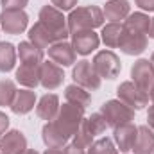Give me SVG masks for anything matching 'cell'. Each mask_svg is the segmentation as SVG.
<instances>
[{
	"mask_svg": "<svg viewBox=\"0 0 154 154\" xmlns=\"http://www.w3.org/2000/svg\"><path fill=\"white\" fill-rule=\"evenodd\" d=\"M91 65H93L95 72L99 74L100 79H109V81L116 79L120 70H122L120 57L113 50H100V52H97L93 61H91Z\"/></svg>",
	"mask_w": 154,
	"mask_h": 154,
	"instance_id": "5",
	"label": "cell"
},
{
	"mask_svg": "<svg viewBox=\"0 0 154 154\" xmlns=\"http://www.w3.org/2000/svg\"><path fill=\"white\" fill-rule=\"evenodd\" d=\"M100 113L106 118L108 127H113V129L118 127V125H122V124H127V122L134 120V109H131L127 104H124L118 99L104 102L100 106Z\"/></svg>",
	"mask_w": 154,
	"mask_h": 154,
	"instance_id": "4",
	"label": "cell"
},
{
	"mask_svg": "<svg viewBox=\"0 0 154 154\" xmlns=\"http://www.w3.org/2000/svg\"><path fill=\"white\" fill-rule=\"evenodd\" d=\"M9 122H11V120H9V116L5 115V113H2V111H0V136H2V134L9 129Z\"/></svg>",
	"mask_w": 154,
	"mask_h": 154,
	"instance_id": "35",
	"label": "cell"
},
{
	"mask_svg": "<svg viewBox=\"0 0 154 154\" xmlns=\"http://www.w3.org/2000/svg\"><path fill=\"white\" fill-rule=\"evenodd\" d=\"M149 38H152L154 39V18H151V25H149Z\"/></svg>",
	"mask_w": 154,
	"mask_h": 154,
	"instance_id": "39",
	"label": "cell"
},
{
	"mask_svg": "<svg viewBox=\"0 0 154 154\" xmlns=\"http://www.w3.org/2000/svg\"><path fill=\"white\" fill-rule=\"evenodd\" d=\"M27 151V138L22 131L11 129L0 136V152L2 154H23Z\"/></svg>",
	"mask_w": 154,
	"mask_h": 154,
	"instance_id": "12",
	"label": "cell"
},
{
	"mask_svg": "<svg viewBox=\"0 0 154 154\" xmlns=\"http://www.w3.org/2000/svg\"><path fill=\"white\" fill-rule=\"evenodd\" d=\"M36 106V93L27 90H16L14 100L11 104V111L16 115H27L29 111H32V108Z\"/></svg>",
	"mask_w": 154,
	"mask_h": 154,
	"instance_id": "20",
	"label": "cell"
},
{
	"mask_svg": "<svg viewBox=\"0 0 154 154\" xmlns=\"http://www.w3.org/2000/svg\"><path fill=\"white\" fill-rule=\"evenodd\" d=\"M59 111V97L56 93H45L36 104V115L41 120L52 122Z\"/></svg>",
	"mask_w": 154,
	"mask_h": 154,
	"instance_id": "18",
	"label": "cell"
},
{
	"mask_svg": "<svg viewBox=\"0 0 154 154\" xmlns=\"http://www.w3.org/2000/svg\"><path fill=\"white\" fill-rule=\"evenodd\" d=\"M152 154H154V152H152Z\"/></svg>",
	"mask_w": 154,
	"mask_h": 154,
	"instance_id": "44",
	"label": "cell"
},
{
	"mask_svg": "<svg viewBox=\"0 0 154 154\" xmlns=\"http://www.w3.org/2000/svg\"><path fill=\"white\" fill-rule=\"evenodd\" d=\"M48 59L54 61L59 66H72L77 61V52L74 50L72 43H68L66 39L63 41H56L54 45L48 47Z\"/></svg>",
	"mask_w": 154,
	"mask_h": 154,
	"instance_id": "9",
	"label": "cell"
},
{
	"mask_svg": "<svg viewBox=\"0 0 154 154\" xmlns=\"http://www.w3.org/2000/svg\"><path fill=\"white\" fill-rule=\"evenodd\" d=\"M43 154H63V149H50V147H47V151Z\"/></svg>",
	"mask_w": 154,
	"mask_h": 154,
	"instance_id": "38",
	"label": "cell"
},
{
	"mask_svg": "<svg viewBox=\"0 0 154 154\" xmlns=\"http://www.w3.org/2000/svg\"><path fill=\"white\" fill-rule=\"evenodd\" d=\"M147 34H136V32H127L124 29V34H122V39H120V45L118 48L127 54V56H138L142 54L145 48H147Z\"/></svg>",
	"mask_w": 154,
	"mask_h": 154,
	"instance_id": "15",
	"label": "cell"
},
{
	"mask_svg": "<svg viewBox=\"0 0 154 154\" xmlns=\"http://www.w3.org/2000/svg\"><path fill=\"white\" fill-rule=\"evenodd\" d=\"M29 25V16L23 9H4L0 13V27L7 34H22Z\"/></svg>",
	"mask_w": 154,
	"mask_h": 154,
	"instance_id": "8",
	"label": "cell"
},
{
	"mask_svg": "<svg viewBox=\"0 0 154 154\" xmlns=\"http://www.w3.org/2000/svg\"><path fill=\"white\" fill-rule=\"evenodd\" d=\"M66 23H68L70 34L79 32V31H93V29L104 25V13L97 5L77 7V9L70 11V14L66 18Z\"/></svg>",
	"mask_w": 154,
	"mask_h": 154,
	"instance_id": "1",
	"label": "cell"
},
{
	"mask_svg": "<svg viewBox=\"0 0 154 154\" xmlns=\"http://www.w3.org/2000/svg\"><path fill=\"white\" fill-rule=\"evenodd\" d=\"M41 140L47 147L50 149H63L68 142V138L59 131V127L56 125V122H47L41 129Z\"/></svg>",
	"mask_w": 154,
	"mask_h": 154,
	"instance_id": "19",
	"label": "cell"
},
{
	"mask_svg": "<svg viewBox=\"0 0 154 154\" xmlns=\"http://www.w3.org/2000/svg\"><path fill=\"white\" fill-rule=\"evenodd\" d=\"M134 154H152L154 152V131L145 124V125H138V134H136V142L133 145Z\"/></svg>",
	"mask_w": 154,
	"mask_h": 154,
	"instance_id": "21",
	"label": "cell"
},
{
	"mask_svg": "<svg viewBox=\"0 0 154 154\" xmlns=\"http://www.w3.org/2000/svg\"><path fill=\"white\" fill-rule=\"evenodd\" d=\"M124 34V25L122 23H108L102 27V32H100V39L104 41V45L108 48H118L120 45V39Z\"/></svg>",
	"mask_w": 154,
	"mask_h": 154,
	"instance_id": "27",
	"label": "cell"
},
{
	"mask_svg": "<svg viewBox=\"0 0 154 154\" xmlns=\"http://www.w3.org/2000/svg\"><path fill=\"white\" fill-rule=\"evenodd\" d=\"M124 29L127 32H136V34H147L149 32V25H151V18L145 13H131L125 20H124Z\"/></svg>",
	"mask_w": 154,
	"mask_h": 154,
	"instance_id": "24",
	"label": "cell"
},
{
	"mask_svg": "<svg viewBox=\"0 0 154 154\" xmlns=\"http://www.w3.org/2000/svg\"><path fill=\"white\" fill-rule=\"evenodd\" d=\"M14 77L22 86L32 90V88L39 86V65H23L22 63L20 68H16Z\"/></svg>",
	"mask_w": 154,
	"mask_h": 154,
	"instance_id": "22",
	"label": "cell"
},
{
	"mask_svg": "<svg viewBox=\"0 0 154 154\" xmlns=\"http://www.w3.org/2000/svg\"><path fill=\"white\" fill-rule=\"evenodd\" d=\"M23 154H39V152L36 151V149H27V151H25Z\"/></svg>",
	"mask_w": 154,
	"mask_h": 154,
	"instance_id": "41",
	"label": "cell"
},
{
	"mask_svg": "<svg viewBox=\"0 0 154 154\" xmlns=\"http://www.w3.org/2000/svg\"><path fill=\"white\" fill-rule=\"evenodd\" d=\"M131 77H133V82L138 88H142L143 91L149 93V90L154 84V68L151 65V61L149 59L134 61V65L131 66Z\"/></svg>",
	"mask_w": 154,
	"mask_h": 154,
	"instance_id": "11",
	"label": "cell"
},
{
	"mask_svg": "<svg viewBox=\"0 0 154 154\" xmlns=\"http://www.w3.org/2000/svg\"><path fill=\"white\" fill-rule=\"evenodd\" d=\"M29 41L32 43V45H36L38 48H48L50 45H54L56 41H57V38H56V34L47 27V25H43L41 22H36L31 29H29Z\"/></svg>",
	"mask_w": 154,
	"mask_h": 154,
	"instance_id": "16",
	"label": "cell"
},
{
	"mask_svg": "<svg viewBox=\"0 0 154 154\" xmlns=\"http://www.w3.org/2000/svg\"><path fill=\"white\" fill-rule=\"evenodd\" d=\"M81 125H82L93 138L99 136V134H102V133L108 129V122H106V118L102 116L100 111H99V113H91L90 116H84V120H82Z\"/></svg>",
	"mask_w": 154,
	"mask_h": 154,
	"instance_id": "28",
	"label": "cell"
},
{
	"mask_svg": "<svg viewBox=\"0 0 154 154\" xmlns=\"http://www.w3.org/2000/svg\"><path fill=\"white\" fill-rule=\"evenodd\" d=\"M63 66L56 65L54 61H43L39 65V84L45 90H56L63 84Z\"/></svg>",
	"mask_w": 154,
	"mask_h": 154,
	"instance_id": "10",
	"label": "cell"
},
{
	"mask_svg": "<svg viewBox=\"0 0 154 154\" xmlns=\"http://www.w3.org/2000/svg\"><path fill=\"white\" fill-rule=\"evenodd\" d=\"M136 134H138V125H134L133 122L122 124L113 129V140L116 143V149H120V152H129L133 151V145L136 142Z\"/></svg>",
	"mask_w": 154,
	"mask_h": 154,
	"instance_id": "13",
	"label": "cell"
},
{
	"mask_svg": "<svg viewBox=\"0 0 154 154\" xmlns=\"http://www.w3.org/2000/svg\"><path fill=\"white\" fill-rule=\"evenodd\" d=\"M82 120H84V109L75 106V104H70V102L59 106V111H57V115L54 118L56 125L59 127V131L66 138H74L75 136V133L79 131Z\"/></svg>",
	"mask_w": 154,
	"mask_h": 154,
	"instance_id": "2",
	"label": "cell"
},
{
	"mask_svg": "<svg viewBox=\"0 0 154 154\" xmlns=\"http://www.w3.org/2000/svg\"><path fill=\"white\" fill-rule=\"evenodd\" d=\"M131 5H129V0H108L102 13H104V18L109 20L111 23H122V20H125L131 13Z\"/></svg>",
	"mask_w": 154,
	"mask_h": 154,
	"instance_id": "17",
	"label": "cell"
},
{
	"mask_svg": "<svg viewBox=\"0 0 154 154\" xmlns=\"http://www.w3.org/2000/svg\"><path fill=\"white\" fill-rule=\"evenodd\" d=\"M72 79H74V82H75L77 86H81V88H84L88 91L99 90L100 88V81H102L99 77V74L95 72L91 61H88V59L77 61V65L72 70Z\"/></svg>",
	"mask_w": 154,
	"mask_h": 154,
	"instance_id": "7",
	"label": "cell"
},
{
	"mask_svg": "<svg viewBox=\"0 0 154 154\" xmlns=\"http://www.w3.org/2000/svg\"><path fill=\"white\" fill-rule=\"evenodd\" d=\"M149 99H151V100L154 102V84H152V88L149 90Z\"/></svg>",
	"mask_w": 154,
	"mask_h": 154,
	"instance_id": "40",
	"label": "cell"
},
{
	"mask_svg": "<svg viewBox=\"0 0 154 154\" xmlns=\"http://www.w3.org/2000/svg\"><path fill=\"white\" fill-rule=\"evenodd\" d=\"M86 154H118L115 142L111 138H99L95 140L90 147H88V152Z\"/></svg>",
	"mask_w": 154,
	"mask_h": 154,
	"instance_id": "29",
	"label": "cell"
},
{
	"mask_svg": "<svg viewBox=\"0 0 154 154\" xmlns=\"http://www.w3.org/2000/svg\"><path fill=\"white\" fill-rule=\"evenodd\" d=\"M16 47L9 41H0V72H11L16 65Z\"/></svg>",
	"mask_w": 154,
	"mask_h": 154,
	"instance_id": "26",
	"label": "cell"
},
{
	"mask_svg": "<svg viewBox=\"0 0 154 154\" xmlns=\"http://www.w3.org/2000/svg\"><path fill=\"white\" fill-rule=\"evenodd\" d=\"M63 154H86V152H84V149H81V147H77L74 143H70V145H65L63 147Z\"/></svg>",
	"mask_w": 154,
	"mask_h": 154,
	"instance_id": "36",
	"label": "cell"
},
{
	"mask_svg": "<svg viewBox=\"0 0 154 154\" xmlns=\"http://www.w3.org/2000/svg\"><path fill=\"white\" fill-rule=\"evenodd\" d=\"M72 143L77 145V147H81V149H88V147L93 143V136L81 125L79 131L75 133V136H74V142H72Z\"/></svg>",
	"mask_w": 154,
	"mask_h": 154,
	"instance_id": "31",
	"label": "cell"
},
{
	"mask_svg": "<svg viewBox=\"0 0 154 154\" xmlns=\"http://www.w3.org/2000/svg\"><path fill=\"white\" fill-rule=\"evenodd\" d=\"M50 2L59 11H72L77 5V0H50Z\"/></svg>",
	"mask_w": 154,
	"mask_h": 154,
	"instance_id": "32",
	"label": "cell"
},
{
	"mask_svg": "<svg viewBox=\"0 0 154 154\" xmlns=\"http://www.w3.org/2000/svg\"><path fill=\"white\" fill-rule=\"evenodd\" d=\"M149 61H151V65H152V68H154V52H152V56H151V59H149Z\"/></svg>",
	"mask_w": 154,
	"mask_h": 154,
	"instance_id": "42",
	"label": "cell"
},
{
	"mask_svg": "<svg viewBox=\"0 0 154 154\" xmlns=\"http://www.w3.org/2000/svg\"><path fill=\"white\" fill-rule=\"evenodd\" d=\"M99 45H100V38L93 31H79L72 34V47L81 56L91 54L95 48H99Z\"/></svg>",
	"mask_w": 154,
	"mask_h": 154,
	"instance_id": "14",
	"label": "cell"
},
{
	"mask_svg": "<svg viewBox=\"0 0 154 154\" xmlns=\"http://www.w3.org/2000/svg\"><path fill=\"white\" fill-rule=\"evenodd\" d=\"M29 4V0H2L4 9H23Z\"/></svg>",
	"mask_w": 154,
	"mask_h": 154,
	"instance_id": "33",
	"label": "cell"
},
{
	"mask_svg": "<svg viewBox=\"0 0 154 154\" xmlns=\"http://www.w3.org/2000/svg\"><path fill=\"white\" fill-rule=\"evenodd\" d=\"M18 57L23 65H41L43 63V50L32 45L31 41H20L18 45Z\"/></svg>",
	"mask_w": 154,
	"mask_h": 154,
	"instance_id": "23",
	"label": "cell"
},
{
	"mask_svg": "<svg viewBox=\"0 0 154 154\" xmlns=\"http://www.w3.org/2000/svg\"><path fill=\"white\" fill-rule=\"evenodd\" d=\"M134 4L143 11H149V13L154 11V0H134Z\"/></svg>",
	"mask_w": 154,
	"mask_h": 154,
	"instance_id": "34",
	"label": "cell"
},
{
	"mask_svg": "<svg viewBox=\"0 0 154 154\" xmlns=\"http://www.w3.org/2000/svg\"><path fill=\"white\" fill-rule=\"evenodd\" d=\"M38 20L47 25L54 34L57 41H63L70 36V31H68V23H66V18L63 16V11L56 9L52 4L50 5H43L39 9V14H38Z\"/></svg>",
	"mask_w": 154,
	"mask_h": 154,
	"instance_id": "3",
	"label": "cell"
},
{
	"mask_svg": "<svg viewBox=\"0 0 154 154\" xmlns=\"http://www.w3.org/2000/svg\"><path fill=\"white\" fill-rule=\"evenodd\" d=\"M0 154H2V152H0Z\"/></svg>",
	"mask_w": 154,
	"mask_h": 154,
	"instance_id": "43",
	"label": "cell"
},
{
	"mask_svg": "<svg viewBox=\"0 0 154 154\" xmlns=\"http://www.w3.org/2000/svg\"><path fill=\"white\" fill-rule=\"evenodd\" d=\"M147 125L154 131V102L149 106V111H147Z\"/></svg>",
	"mask_w": 154,
	"mask_h": 154,
	"instance_id": "37",
	"label": "cell"
},
{
	"mask_svg": "<svg viewBox=\"0 0 154 154\" xmlns=\"http://www.w3.org/2000/svg\"><path fill=\"white\" fill-rule=\"evenodd\" d=\"M116 95H118V100H122L134 111H140L149 104V93L143 91L142 88H138L133 81L122 82L116 88Z\"/></svg>",
	"mask_w": 154,
	"mask_h": 154,
	"instance_id": "6",
	"label": "cell"
},
{
	"mask_svg": "<svg viewBox=\"0 0 154 154\" xmlns=\"http://www.w3.org/2000/svg\"><path fill=\"white\" fill-rule=\"evenodd\" d=\"M14 95H16V86L11 79H4L0 81V108L4 106H9L13 104L14 100Z\"/></svg>",
	"mask_w": 154,
	"mask_h": 154,
	"instance_id": "30",
	"label": "cell"
},
{
	"mask_svg": "<svg viewBox=\"0 0 154 154\" xmlns=\"http://www.w3.org/2000/svg\"><path fill=\"white\" fill-rule=\"evenodd\" d=\"M65 99H66V102L75 104V106L82 108V109H86L91 104V95L88 93V90L77 86L75 82L74 84H68L65 88Z\"/></svg>",
	"mask_w": 154,
	"mask_h": 154,
	"instance_id": "25",
	"label": "cell"
}]
</instances>
